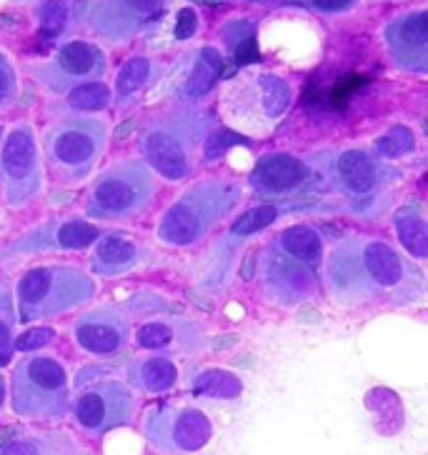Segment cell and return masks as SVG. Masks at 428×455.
<instances>
[{"label":"cell","instance_id":"30bf717a","mask_svg":"<svg viewBox=\"0 0 428 455\" xmlns=\"http://www.w3.org/2000/svg\"><path fill=\"white\" fill-rule=\"evenodd\" d=\"M78 388H83L76 398V420L85 433L103 435L108 430L128 426L133 420L135 401L128 386L113 378L88 380L78 375Z\"/></svg>","mask_w":428,"mask_h":455},{"label":"cell","instance_id":"484cf974","mask_svg":"<svg viewBox=\"0 0 428 455\" xmlns=\"http://www.w3.org/2000/svg\"><path fill=\"white\" fill-rule=\"evenodd\" d=\"M153 78V63L143 58V55H135L131 58L125 66L121 68L118 78H116V98L118 100H128L131 95H135L138 91H143L148 83Z\"/></svg>","mask_w":428,"mask_h":455},{"label":"cell","instance_id":"7402d4cb","mask_svg":"<svg viewBox=\"0 0 428 455\" xmlns=\"http://www.w3.org/2000/svg\"><path fill=\"white\" fill-rule=\"evenodd\" d=\"M279 248L288 255L298 258L301 263H308L311 268H319L323 258V238L316 228L311 226H291L276 238Z\"/></svg>","mask_w":428,"mask_h":455},{"label":"cell","instance_id":"ac0fdd59","mask_svg":"<svg viewBox=\"0 0 428 455\" xmlns=\"http://www.w3.org/2000/svg\"><path fill=\"white\" fill-rule=\"evenodd\" d=\"M101 238V230L81 218L38 228L28 238L13 245V253H36V251H83Z\"/></svg>","mask_w":428,"mask_h":455},{"label":"cell","instance_id":"3957f363","mask_svg":"<svg viewBox=\"0 0 428 455\" xmlns=\"http://www.w3.org/2000/svg\"><path fill=\"white\" fill-rule=\"evenodd\" d=\"M208 138V121L198 113H168L138 131V148L150 171L166 180H183Z\"/></svg>","mask_w":428,"mask_h":455},{"label":"cell","instance_id":"f1b7e54d","mask_svg":"<svg viewBox=\"0 0 428 455\" xmlns=\"http://www.w3.org/2000/svg\"><path fill=\"white\" fill-rule=\"evenodd\" d=\"M416 146V138L411 128L406 125H393L386 133L378 135L374 143V153L378 158H401L406 153H411Z\"/></svg>","mask_w":428,"mask_h":455},{"label":"cell","instance_id":"e575fe53","mask_svg":"<svg viewBox=\"0 0 428 455\" xmlns=\"http://www.w3.org/2000/svg\"><path fill=\"white\" fill-rule=\"evenodd\" d=\"M15 91H18V85H15L13 66L8 63L5 55L0 53V110H5V108L13 103Z\"/></svg>","mask_w":428,"mask_h":455},{"label":"cell","instance_id":"d590c367","mask_svg":"<svg viewBox=\"0 0 428 455\" xmlns=\"http://www.w3.org/2000/svg\"><path fill=\"white\" fill-rule=\"evenodd\" d=\"M291 3H301V5L321 11V13H343L356 5V0H291Z\"/></svg>","mask_w":428,"mask_h":455},{"label":"cell","instance_id":"4dcf8cb0","mask_svg":"<svg viewBox=\"0 0 428 455\" xmlns=\"http://www.w3.org/2000/svg\"><path fill=\"white\" fill-rule=\"evenodd\" d=\"M279 208L276 205H255L251 211H246L243 215L236 218V223L230 226V233L238 235V238H246V235H255L261 230H266L268 226H273L279 220Z\"/></svg>","mask_w":428,"mask_h":455},{"label":"cell","instance_id":"5b68a950","mask_svg":"<svg viewBox=\"0 0 428 455\" xmlns=\"http://www.w3.org/2000/svg\"><path fill=\"white\" fill-rule=\"evenodd\" d=\"M15 295L26 321H43L85 306L95 295V283L76 266H38L18 281Z\"/></svg>","mask_w":428,"mask_h":455},{"label":"cell","instance_id":"603a6c76","mask_svg":"<svg viewBox=\"0 0 428 455\" xmlns=\"http://www.w3.org/2000/svg\"><path fill=\"white\" fill-rule=\"evenodd\" d=\"M393 228H396V235L406 248V253L418 260H428V223L416 208L411 205L401 208L393 215Z\"/></svg>","mask_w":428,"mask_h":455},{"label":"cell","instance_id":"e0dca14e","mask_svg":"<svg viewBox=\"0 0 428 455\" xmlns=\"http://www.w3.org/2000/svg\"><path fill=\"white\" fill-rule=\"evenodd\" d=\"M76 343L91 355H116L128 346L131 325L121 310L116 308H98L91 313H83L73 325Z\"/></svg>","mask_w":428,"mask_h":455},{"label":"cell","instance_id":"ffe728a7","mask_svg":"<svg viewBox=\"0 0 428 455\" xmlns=\"http://www.w3.org/2000/svg\"><path fill=\"white\" fill-rule=\"evenodd\" d=\"M0 455H91L83 451L66 433H41L23 435L0 445Z\"/></svg>","mask_w":428,"mask_h":455},{"label":"cell","instance_id":"4fadbf2b","mask_svg":"<svg viewBox=\"0 0 428 455\" xmlns=\"http://www.w3.org/2000/svg\"><path fill=\"white\" fill-rule=\"evenodd\" d=\"M166 3L168 0H95L91 26L106 41H131L161 20Z\"/></svg>","mask_w":428,"mask_h":455},{"label":"cell","instance_id":"d6a6232c","mask_svg":"<svg viewBox=\"0 0 428 455\" xmlns=\"http://www.w3.org/2000/svg\"><path fill=\"white\" fill-rule=\"evenodd\" d=\"M68 13H70V5L68 0H43L41 8H38V20L41 28L48 36H58L66 30Z\"/></svg>","mask_w":428,"mask_h":455},{"label":"cell","instance_id":"9a60e30c","mask_svg":"<svg viewBox=\"0 0 428 455\" xmlns=\"http://www.w3.org/2000/svg\"><path fill=\"white\" fill-rule=\"evenodd\" d=\"M393 66L406 73H428V11H411L393 18L384 30Z\"/></svg>","mask_w":428,"mask_h":455},{"label":"cell","instance_id":"836d02e7","mask_svg":"<svg viewBox=\"0 0 428 455\" xmlns=\"http://www.w3.org/2000/svg\"><path fill=\"white\" fill-rule=\"evenodd\" d=\"M53 338V328H43V325L41 328H28L20 338H15V350H20V353H33V350L45 348Z\"/></svg>","mask_w":428,"mask_h":455},{"label":"cell","instance_id":"d6986e66","mask_svg":"<svg viewBox=\"0 0 428 455\" xmlns=\"http://www.w3.org/2000/svg\"><path fill=\"white\" fill-rule=\"evenodd\" d=\"M143 260V245H138L125 235H101L95 241L93 266L101 275H121L141 266Z\"/></svg>","mask_w":428,"mask_h":455},{"label":"cell","instance_id":"1f68e13d","mask_svg":"<svg viewBox=\"0 0 428 455\" xmlns=\"http://www.w3.org/2000/svg\"><path fill=\"white\" fill-rule=\"evenodd\" d=\"M138 346L146 350H168L171 343L175 340V325L163 321L146 323L138 328V335H135Z\"/></svg>","mask_w":428,"mask_h":455},{"label":"cell","instance_id":"83f0119b","mask_svg":"<svg viewBox=\"0 0 428 455\" xmlns=\"http://www.w3.org/2000/svg\"><path fill=\"white\" fill-rule=\"evenodd\" d=\"M110 103V91L103 81H91L81 83L76 88H70L68 93V106L73 110H81V113H95V110H103Z\"/></svg>","mask_w":428,"mask_h":455},{"label":"cell","instance_id":"cb8c5ba5","mask_svg":"<svg viewBox=\"0 0 428 455\" xmlns=\"http://www.w3.org/2000/svg\"><path fill=\"white\" fill-rule=\"evenodd\" d=\"M255 91H258V106L261 113L268 121H279L283 113L291 106V88L288 83L279 78V76H258L254 81Z\"/></svg>","mask_w":428,"mask_h":455},{"label":"cell","instance_id":"2e32d148","mask_svg":"<svg viewBox=\"0 0 428 455\" xmlns=\"http://www.w3.org/2000/svg\"><path fill=\"white\" fill-rule=\"evenodd\" d=\"M248 183L261 196H295L316 188V173L306 161L288 153H271L255 163Z\"/></svg>","mask_w":428,"mask_h":455},{"label":"cell","instance_id":"7a4b0ae2","mask_svg":"<svg viewBox=\"0 0 428 455\" xmlns=\"http://www.w3.org/2000/svg\"><path fill=\"white\" fill-rule=\"evenodd\" d=\"M306 163L316 173V188L331 190L341 198V211L361 218L384 213L399 183V173L366 148L323 150Z\"/></svg>","mask_w":428,"mask_h":455},{"label":"cell","instance_id":"7c38bea8","mask_svg":"<svg viewBox=\"0 0 428 455\" xmlns=\"http://www.w3.org/2000/svg\"><path fill=\"white\" fill-rule=\"evenodd\" d=\"M211 435V420L196 408H161L146 420L148 443L161 453H196Z\"/></svg>","mask_w":428,"mask_h":455},{"label":"cell","instance_id":"5bb4252c","mask_svg":"<svg viewBox=\"0 0 428 455\" xmlns=\"http://www.w3.org/2000/svg\"><path fill=\"white\" fill-rule=\"evenodd\" d=\"M106 73V55L103 51L85 41H70L61 45L53 63L43 66L36 76L51 91H68L81 83H91Z\"/></svg>","mask_w":428,"mask_h":455},{"label":"cell","instance_id":"52a82bcc","mask_svg":"<svg viewBox=\"0 0 428 455\" xmlns=\"http://www.w3.org/2000/svg\"><path fill=\"white\" fill-rule=\"evenodd\" d=\"M11 403L15 413L28 420L63 418L70 405L66 368L51 355L23 358L11 378Z\"/></svg>","mask_w":428,"mask_h":455},{"label":"cell","instance_id":"8992f818","mask_svg":"<svg viewBox=\"0 0 428 455\" xmlns=\"http://www.w3.org/2000/svg\"><path fill=\"white\" fill-rule=\"evenodd\" d=\"M108 146V125L95 118L55 123L43 138L45 165L61 183H81L93 173Z\"/></svg>","mask_w":428,"mask_h":455},{"label":"cell","instance_id":"44dd1931","mask_svg":"<svg viewBox=\"0 0 428 455\" xmlns=\"http://www.w3.org/2000/svg\"><path fill=\"white\" fill-rule=\"evenodd\" d=\"M128 378L135 388L146 390V393H166L175 386L178 380V371L168 358L153 355V358H143L131 365Z\"/></svg>","mask_w":428,"mask_h":455},{"label":"cell","instance_id":"f546056e","mask_svg":"<svg viewBox=\"0 0 428 455\" xmlns=\"http://www.w3.org/2000/svg\"><path fill=\"white\" fill-rule=\"evenodd\" d=\"M15 353V306L8 291H0V368L13 361Z\"/></svg>","mask_w":428,"mask_h":455},{"label":"cell","instance_id":"8fae6325","mask_svg":"<svg viewBox=\"0 0 428 455\" xmlns=\"http://www.w3.org/2000/svg\"><path fill=\"white\" fill-rule=\"evenodd\" d=\"M261 283L273 303L283 308H295L316 293L319 275L316 268L281 251L279 243L273 241L261 253Z\"/></svg>","mask_w":428,"mask_h":455},{"label":"cell","instance_id":"ba28073f","mask_svg":"<svg viewBox=\"0 0 428 455\" xmlns=\"http://www.w3.org/2000/svg\"><path fill=\"white\" fill-rule=\"evenodd\" d=\"M153 196L156 178L146 163H118L95 180L85 201V213L95 220H125L143 213Z\"/></svg>","mask_w":428,"mask_h":455},{"label":"cell","instance_id":"d4e9b609","mask_svg":"<svg viewBox=\"0 0 428 455\" xmlns=\"http://www.w3.org/2000/svg\"><path fill=\"white\" fill-rule=\"evenodd\" d=\"M193 390L206 398H221V401H233L241 395V380L228 371H203L193 380Z\"/></svg>","mask_w":428,"mask_h":455},{"label":"cell","instance_id":"277c9868","mask_svg":"<svg viewBox=\"0 0 428 455\" xmlns=\"http://www.w3.org/2000/svg\"><path fill=\"white\" fill-rule=\"evenodd\" d=\"M241 201V186L230 180H201L166 211L158 223V238L174 248L203 241L211 228L226 218Z\"/></svg>","mask_w":428,"mask_h":455},{"label":"cell","instance_id":"4316f807","mask_svg":"<svg viewBox=\"0 0 428 455\" xmlns=\"http://www.w3.org/2000/svg\"><path fill=\"white\" fill-rule=\"evenodd\" d=\"M221 68H223L221 55L215 53L214 48H203L201 55H198V63H196L190 78H188L186 93L190 98H201V95L208 93L214 88L215 78L221 76Z\"/></svg>","mask_w":428,"mask_h":455},{"label":"cell","instance_id":"6da1fadb","mask_svg":"<svg viewBox=\"0 0 428 455\" xmlns=\"http://www.w3.org/2000/svg\"><path fill=\"white\" fill-rule=\"evenodd\" d=\"M323 278L338 306L406 308L428 295L424 270L403 258L386 241L346 238L326 258Z\"/></svg>","mask_w":428,"mask_h":455},{"label":"cell","instance_id":"8d00e7d4","mask_svg":"<svg viewBox=\"0 0 428 455\" xmlns=\"http://www.w3.org/2000/svg\"><path fill=\"white\" fill-rule=\"evenodd\" d=\"M196 28H198V18H196V13H193L190 8H183V11L178 13V20H175V38H178V41H188V38L196 33Z\"/></svg>","mask_w":428,"mask_h":455},{"label":"cell","instance_id":"74e56055","mask_svg":"<svg viewBox=\"0 0 428 455\" xmlns=\"http://www.w3.org/2000/svg\"><path fill=\"white\" fill-rule=\"evenodd\" d=\"M236 58H238V63H251L258 58V51H255V43L254 38H246V41L236 48Z\"/></svg>","mask_w":428,"mask_h":455},{"label":"cell","instance_id":"9c48e42d","mask_svg":"<svg viewBox=\"0 0 428 455\" xmlns=\"http://www.w3.org/2000/svg\"><path fill=\"white\" fill-rule=\"evenodd\" d=\"M0 183L11 208H26L41 196V156L28 123L15 125L0 146Z\"/></svg>","mask_w":428,"mask_h":455},{"label":"cell","instance_id":"f35d334b","mask_svg":"<svg viewBox=\"0 0 428 455\" xmlns=\"http://www.w3.org/2000/svg\"><path fill=\"white\" fill-rule=\"evenodd\" d=\"M5 378H3V373H0V411H3V405H5Z\"/></svg>","mask_w":428,"mask_h":455}]
</instances>
